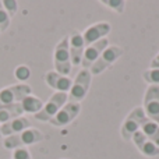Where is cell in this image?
<instances>
[{
    "mask_svg": "<svg viewBox=\"0 0 159 159\" xmlns=\"http://www.w3.org/2000/svg\"><path fill=\"white\" fill-rule=\"evenodd\" d=\"M43 140V134L35 127H30V129L24 130V131L18 133V134L6 137L3 141V147L6 149H18V148H27L28 145H34L38 144Z\"/></svg>",
    "mask_w": 159,
    "mask_h": 159,
    "instance_id": "cell-1",
    "label": "cell"
},
{
    "mask_svg": "<svg viewBox=\"0 0 159 159\" xmlns=\"http://www.w3.org/2000/svg\"><path fill=\"white\" fill-rule=\"evenodd\" d=\"M69 102V93L64 92H55L48 102L43 105L41 110L36 115H34V117L38 121H50L56 116V113Z\"/></svg>",
    "mask_w": 159,
    "mask_h": 159,
    "instance_id": "cell-2",
    "label": "cell"
},
{
    "mask_svg": "<svg viewBox=\"0 0 159 159\" xmlns=\"http://www.w3.org/2000/svg\"><path fill=\"white\" fill-rule=\"evenodd\" d=\"M53 64L55 71L61 75H69L71 71V57L69 50V36L61 38V41L56 45L55 53H53Z\"/></svg>",
    "mask_w": 159,
    "mask_h": 159,
    "instance_id": "cell-3",
    "label": "cell"
},
{
    "mask_svg": "<svg viewBox=\"0 0 159 159\" xmlns=\"http://www.w3.org/2000/svg\"><path fill=\"white\" fill-rule=\"evenodd\" d=\"M145 117L147 116H145V113H144L143 107H140V106L134 107V109L126 116L123 123H121V127H120L121 138H123L124 141H131L133 135L137 131H140L143 120Z\"/></svg>",
    "mask_w": 159,
    "mask_h": 159,
    "instance_id": "cell-4",
    "label": "cell"
},
{
    "mask_svg": "<svg viewBox=\"0 0 159 159\" xmlns=\"http://www.w3.org/2000/svg\"><path fill=\"white\" fill-rule=\"evenodd\" d=\"M91 81H92V74H91L89 70H80L77 77L73 81L71 89L69 91V102L80 103L81 101H84V98L89 91Z\"/></svg>",
    "mask_w": 159,
    "mask_h": 159,
    "instance_id": "cell-5",
    "label": "cell"
},
{
    "mask_svg": "<svg viewBox=\"0 0 159 159\" xmlns=\"http://www.w3.org/2000/svg\"><path fill=\"white\" fill-rule=\"evenodd\" d=\"M123 53H124V50H123V48H120V46H116V45L107 46L106 49L102 52V55L99 56L98 60H96L95 63L92 64V67L89 69L91 74L92 75L102 74L105 70H107L110 66H113V64L121 57Z\"/></svg>",
    "mask_w": 159,
    "mask_h": 159,
    "instance_id": "cell-6",
    "label": "cell"
},
{
    "mask_svg": "<svg viewBox=\"0 0 159 159\" xmlns=\"http://www.w3.org/2000/svg\"><path fill=\"white\" fill-rule=\"evenodd\" d=\"M32 93V88L28 84H14L0 89V103L11 105L20 103L25 96Z\"/></svg>",
    "mask_w": 159,
    "mask_h": 159,
    "instance_id": "cell-7",
    "label": "cell"
},
{
    "mask_svg": "<svg viewBox=\"0 0 159 159\" xmlns=\"http://www.w3.org/2000/svg\"><path fill=\"white\" fill-rule=\"evenodd\" d=\"M144 113L159 124V85H148L144 93Z\"/></svg>",
    "mask_w": 159,
    "mask_h": 159,
    "instance_id": "cell-8",
    "label": "cell"
},
{
    "mask_svg": "<svg viewBox=\"0 0 159 159\" xmlns=\"http://www.w3.org/2000/svg\"><path fill=\"white\" fill-rule=\"evenodd\" d=\"M81 112V105L75 103V102H67L57 113L56 116L49 121L52 126L55 127H64L70 124Z\"/></svg>",
    "mask_w": 159,
    "mask_h": 159,
    "instance_id": "cell-9",
    "label": "cell"
},
{
    "mask_svg": "<svg viewBox=\"0 0 159 159\" xmlns=\"http://www.w3.org/2000/svg\"><path fill=\"white\" fill-rule=\"evenodd\" d=\"M112 31V25L107 21H101V22H95V24L89 25L87 30L82 32V38H84L85 46L91 43H95V42L105 39Z\"/></svg>",
    "mask_w": 159,
    "mask_h": 159,
    "instance_id": "cell-10",
    "label": "cell"
},
{
    "mask_svg": "<svg viewBox=\"0 0 159 159\" xmlns=\"http://www.w3.org/2000/svg\"><path fill=\"white\" fill-rule=\"evenodd\" d=\"M107 46H109L107 38L101 39V41L95 42V43H91V45H88V46H85L84 56H82V61H81L82 67H84L85 70H89L91 67H92V64L98 60L99 56L102 55V52H103Z\"/></svg>",
    "mask_w": 159,
    "mask_h": 159,
    "instance_id": "cell-11",
    "label": "cell"
},
{
    "mask_svg": "<svg viewBox=\"0 0 159 159\" xmlns=\"http://www.w3.org/2000/svg\"><path fill=\"white\" fill-rule=\"evenodd\" d=\"M69 50L70 57H71V64L73 66H80L82 61V56H84L85 42L82 38V34L77 30L73 31L69 36Z\"/></svg>",
    "mask_w": 159,
    "mask_h": 159,
    "instance_id": "cell-12",
    "label": "cell"
},
{
    "mask_svg": "<svg viewBox=\"0 0 159 159\" xmlns=\"http://www.w3.org/2000/svg\"><path fill=\"white\" fill-rule=\"evenodd\" d=\"M45 82H46L48 87H50L52 89H55L56 92H64L69 93V91L71 89L73 81L69 75H61L59 74L55 70H50L46 74L43 75Z\"/></svg>",
    "mask_w": 159,
    "mask_h": 159,
    "instance_id": "cell-13",
    "label": "cell"
},
{
    "mask_svg": "<svg viewBox=\"0 0 159 159\" xmlns=\"http://www.w3.org/2000/svg\"><path fill=\"white\" fill-rule=\"evenodd\" d=\"M131 141L134 143L135 148L147 158H155V157H159V147L155 145L151 140L145 137V135L140 131H137L134 135H133Z\"/></svg>",
    "mask_w": 159,
    "mask_h": 159,
    "instance_id": "cell-14",
    "label": "cell"
},
{
    "mask_svg": "<svg viewBox=\"0 0 159 159\" xmlns=\"http://www.w3.org/2000/svg\"><path fill=\"white\" fill-rule=\"evenodd\" d=\"M31 126V121L30 119L24 117H17V119H13V120L7 121V123H3L2 124V135L3 137H10V135H14V134H18V133L24 131V130L30 129Z\"/></svg>",
    "mask_w": 159,
    "mask_h": 159,
    "instance_id": "cell-15",
    "label": "cell"
},
{
    "mask_svg": "<svg viewBox=\"0 0 159 159\" xmlns=\"http://www.w3.org/2000/svg\"><path fill=\"white\" fill-rule=\"evenodd\" d=\"M24 115L21 105L20 103H11V105H4L0 103V123H7V121L13 120V119L21 117Z\"/></svg>",
    "mask_w": 159,
    "mask_h": 159,
    "instance_id": "cell-16",
    "label": "cell"
},
{
    "mask_svg": "<svg viewBox=\"0 0 159 159\" xmlns=\"http://www.w3.org/2000/svg\"><path fill=\"white\" fill-rule=\"evenodd\" d=\"M141 133L145 135L148 140H151L155 145L159 147V124L151 119L145 117L141 124Z\"/></svg>",
    "mask_w": 159,
    "mask_h": 159,
    "instance_id": "cell-17",
    "label": "cell"
},
{
    "mask_svg": "<svg viewBox=\"0 0 159 159\" xmlns=\"http://www.w3.org/2000/svg\"><path fill=\"white\" fill-rule=\"evenodd\" d=\"M20 105H21L24 113H31V115H36V113L43 107V102H42L38 96L32 95V93L25 96V98L20 102Z\"/></svg>",
    "mask_w": 159,
    "mask_h": 159,
    "instance_id": "cell-18",
    "label": "cell"
},
{
    "mask_svg": "<svg viewBox=\"0 0 159 159\" xmlns=\"http://www.w3.org/2000/svg\"><path fill=\"white\" fill-rule=\"evenodd\" d=\"M101 4L117 14H123L126 10V2L124 0H101Z\"/></svg>",
    "mask_w": 159,
    "mask_h": 159,
    "instance_id": "cell-19",
    "label": "cell"
},
{
    "mask_svg": "<svg viewBox=\"0 0 159 159\" xmlns=\"http://www.w3.org/2000/svg\"><path fill=\"white\" fill-rule=\"evenodd\" d=\"M143 78L149 85H159V69H148L143 73Z\"/></svg>",
    "mask_w": 159,
    "mask_h": 159,
    "instance_id": "cell-20",
    "label": "cell"
},
{
    "mask_svg": "<svg viewBox=\"0 0 159 159\" xmlns=\"http://www.w3.org/2000/svg\"><path fill=\"white\" fill-rule=\"evenodd\" d=\"M14 75H16V78L18 80L21 84H25V81H28L31 77V70L28 66L21 64V66H18L16 70H14Z\"/></svg>",
    "mask_w": 159,
    "mask_h": 159,
    "instance_id": "cell-21",
    "label": "cell"
},
{
    "mask_svg": "<svg viewBox=\"0 0 159 159\" xmlns=\"http://www.w3.org/2000/svg\"><path fill=\"white\" fill-rule=\"evenodd\" d=\"M10 21L11 17L7 14V11L3 7V2L0 0V32H4L7 31V28L10 27Z\"/></svg>",
    "mask_w": 159,
    "mask_h": 159,
    "instance_id": "cell-22",
    "label": "cell"
},
{
    "mask_svg": "<svg viewBox=\"0 0 159 159\" xmlns=\"http://www.w3.org/2000/svg\"><path fill=\"white\" fill-rule=\"evenodd\" d=\"M2 2H3V7L7 11L8 16L10 17L16 16L17 10H18V3H17L16 0H2Z\"/></svg>",
    "mask_w": 159,
    "mask_h": 159,
    "instance_id": "cell-23",
    "label": "cell"
},
{
    "mask_svg": "<svg viewBox=\"0 0 159 159\" xmlns=\"http://www.w3.org/2000/svg\"><path fill=\"white\" fill-rule=\"evenodd\" d=\"M13 159H32L27 148H18L13 151Z\"/></svg>",
    "mask_w": 159,
    "mask_h": 159,
    "instance_id": "cell-24",
    "label": "cell"
},
{
    "mask_svg": "<svg viewBox=\"0 0 159 159\" xmlns=\"http://www.w3.org/2000/svg\"><path fill=\"white\" fill-rule=\"evenodd\" d=\"M149 69H159V53L151 60V63H149Z\"/></svg>",
    "mask_w": 159,
    "mask_h": 159,
    "instance_id": "cell-25",
    "label": "cell"
},
{
    "mask_svg": "<svg viewBox=\"0 0 159 159\" xmlns=\"http://www.w3.org/2000/svg\"><path fill=\"white\" fill-rule=\"evenodd\" d=\"M3 135H2V124H0V138H2Z\"/></svg>",
    "mask_w": 159,
    "mask_h": 159,
    "instance_id": "cell-26",
    "label": "cell"
}]
</instances>
